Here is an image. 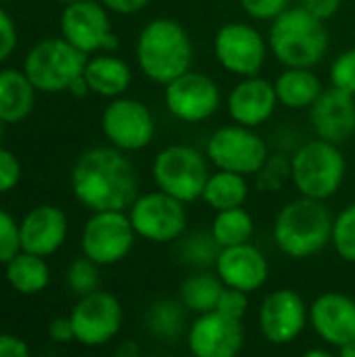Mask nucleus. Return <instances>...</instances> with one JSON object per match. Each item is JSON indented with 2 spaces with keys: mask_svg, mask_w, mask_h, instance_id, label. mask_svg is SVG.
Returning a JSON list of instances; mask_svg holds the SVG:
<instances>
[{
  "mask_svg": "<svg viewBox=\"0 0 355 357\" xmlns=\"http://www.w3.org/2000/svg\"><path fill=\"white\" fill-rule=\"evenodd\" d=\"M278 107V96L274 82H268L259 75L243 77L228 94L226 109L234 123L245 128H259L274 115Z\"/></svg>",
  "mask_w": 355,
  "mask_h": 357,
  "instance_id": "nucleus-19",
  "label": "nucleus"
},
{
  "mask_svg": "<svg viewBox=\"0 0 355 357\" xmlns=\"http://www.w3.org/2000/svg\"><path fill=\"white\" fill-rule=\"evenodd\" d=\"M6 280L8 284L23 295H36L48 287L50 270L44 261V257L19 251L8 264H6Z\"/></svg>",
  "mask_w": 355,
  "mask_h": 357,
  "instance_id": "nucleus-28",
  "label": "nucleus"
},
{
  "mask_svg": "<svg viewBox=\"0 0 355 357\" xmlns=\"http://www.w3.org/2000/svg\"><path fill=\"white\" fill-rule=\"evenodd\" d=\"M220 251L222 249L211 232H192L188 236H182L178 245V257L182 259V264L192 268H216Z\"/></svg>",
  "mask_w": 355,
  "mask_h": 357,
  "instance_id": "nucleus-31",
  "label": "nucleus"
},
{
  "mask_svg": "<svg viewBox=\"0 0 355 357\" xmlns=\"http://www.w3.org/2000/svg\"><path fill=\"white\" fill-rule=\"evenodd\" d=\"M224 291V282L218 274L209 272H197L182 280L180 284V303L186 307V312L203 316L209 312H216L218 299Z\"/></svg>",
  "mask_w": 355,
  "mask_h": 357,
  "instance_id": "nucleus-27",
  "label": "nucleus"
},
{
  "mask_svg": "<svg viewBox=\"0 0 355 357\" xmlns=\"http://www.w3.org/2000/svg\"><path fill=\"white\" fill-rule=\"evenodd\" d=\"M337 255L349 264H355V203L339 211L333 222V241Z\"/></svg>",
  "mask_w": 355,
  "mask_h": 357,
  "instance_id": "nucleus-32",
  "label": "nucleus"
},
{
  "mask_svg": "<svg viewBox=\"0 0 355 357\" xmlns=\"http://www.w3.org/2000/svg\"><path fill=\"white\" fill-rule=\"evenodd\" d=\"M205 155L218 169L234 172L241 176L259 174L270 159L266 140L255 134L253 128L239 123L218 128L205 144Z\"/></svg>",
  "mask_w": 355,
  "mask_h": 357,
  "instance_id": "nucleus-8",
  "label": "nucleus"
},
{
  "mask_svg": "<svg viewBox=\"0 0 355 357\" xmlns=\"http://www.w3.org/2000/svg\"><path fill=\"white\" fill-rule=\"evenodd\" d=\"M88 54L71 46L65 38L38 42L25 56L23 73L40 92H67L84 75Z\"/></svg>",
  "mask_w": 355,
  "mask_h": 357,
  "instance_id": "nucleus-7",
  "label": "nucleus"
},
{
  "mask_svg": "<svg viewBox=\"0 0 355 357\" xmlns=\"http://www.w3.org/2000/svg\"><path fill=\"white\" fill-rule=\"evenodd\" d=\"M69 318L77 343L86 347H103L117 337L123 322V310L117 297L98 289L80 297Z\"/></svg>",
  "mask_w": 355,
  "mask_h": 357,
  "instance_id": "nucleus-14",
  "label": "nucleus"
},
{
  "mask_svg": "<svg viewBox=\"0 0 355 357\" xmlns=\"http://www.w3.org/2000/svg\"><path fill=\"white\" fill-rule=\"evenodd\" d=\"M167 111L184 123H201L213 117L222 105V92L216 79L201 71H186L165 86Z\"/></svg>",
  "mask_w": 355,
  "mask_h": 357,
  "instance_id": "nucleus-12",
  "label": "nucleus"
},
{
  "mask_svg": "<svg viewBox=\"0 0 355 357\" xmlns=\"http://www.w3.org/2000/svg\"><path fill=\"white\" fill-rule=\"evenodd\" d=\"M100 126L107 140L123 153L142 151L155 138L153 113L136 98H113L103 111Z\"/></svg>",
  "mask_w": 355,
  "mask_h": 357,
  "instance_id": "nucleus-13",
  "label": "nucleus"
},
{
  "mask_svg": "<svg viewBox=\"0 0 355 357\" xmlns=\"http://www.w3.org/2000/svg\"><path fill=\"white\" fill-rule=\"evenodd\" d=\"M259 331L272 345H289L301 337L310 322V307L293 289L272 291L259 305Z\"/></svg>",
  "mask_w": 355,
  "mask_h": 357,
  "instance_id": "nucleus-16",
  "label": "nucleus"
},
{
  "mask_svg": "<svg viewBox=\"0 0 355 357\" xmlns=\"http://www.w3.org/2000/svg\"><path fill=\"white\" fill-rule=\"evenodd\" d=\"M146 333L161 341H174L186 331V307L180 301L161 299L144 314Z\"/></svg>",
  "mask_w": 355,
  "mask_h": 357,
  "instance_id": "nucleus-30",
  "label": "nucleus"
},
{
  "mask_svg": "<svg viewBox=\"0 0 355 357\" xmlns=\"http://www.w3.org/2000/svg\"><path fill=\"white\" fill-rule=\"evenodd\" d=\"M337 356L339 357H355V341L345 343L341 347H337Z\"/></svg>",
  "mask_w": 355,
  "mask_h": 357,
  "instance_id": "nucleus-47",
  "label": "nucleus"
},
{
  "mask_svg": "<svg viewBox=\"0 0 355 357\" xmlns=\"http://www.w3.org/2000/svg\"><path fill=\"white\" fill-rule=\"evenodd\" d=\"M347 174V161L337 144L310 140L291 157V180L301 197L326 201L339 192Z\"/></svg>",
  "mask_w": 355,
  "mask_h": 357,
  "instance_id": "nucleus-5",
  "label": "nucleus"
},
{
  "mask_svg": "<svg viewBox=\"0 0 355 357\" xmlns=\"http://www.w3.org/2000/svg\"><path fill=\"white\" fill-rule=\"evenodd\" d=\"M48 337L54 343H69L75 341V331L71 324V318H54L48 324Z\"/></svg>",
  "mask_w": 355,
  "mask_h": 357,
  "instance_id": "nucleus-42",
  "label": "nucleus"
},
{
  "mask_svg": "<svg viewBox=\"0 0 355 357\" xmlns=\"http://www.w3.org/2000/svg\"><path fill=\"white\" fill-rule=\"evenodd\" d=\"M36 88L23 71L2 69L0 71V121L19 123L33 109Z\"/></svg>",
  "mask_w": 355,
  "mask_h": 357,
  "instance_id": "nucleus-25",
  "label": "nucleus"
},
{
  "mask_svg": "<svg viewBox=\"0 0 355 357\" xmlns=\"http://www.w3.org/2000/svg\"><path fill=\"white\" fill-rule=\"evenodd\" d=\"M301 6L312 15L316 17L318 21L326 23L328 19H333L339 8H341V0H303Z\"/></svg>",
  "mask_w": 355,
  "mask_h": 357,
  "instance_id": "nucleus-41",
  "label": "nucleus"
},
{
  "mask_svg": "<svg viewBox=\"0 0 355 357\" xmlns=\"http://www.w3.org/2000/svg\"><path fill=\"white\" fill-rule=\"evenodd\" d=\"M268 40L257 27L243 21L224 23L213 38V54L224 71L243 77L259 75L268 59Z\"/></svg>",
  "mask_w": 355,
  "mask_h": 357,
  "instance_id": "nucleus-10",
  "label": "nucleus"
},
{
  "mask_svg": "<svg viewBox=\"0 0 355 357\" xmlns=\"http://www.w3.org/2000/svg\"><path fill=\"white\" fill-rule=\"evenodd\" d=\"M67 92H71L73 96H86V94L90 92V88H88V84H86L84 75H82V77H77V79L71 84V88H69Z\"/></svg>",
  "mask_w": 355,
  "mask_h": 357,
  "instance_id": "nucleus-46",
  "label": "nucleus"
},
{
  "mask_svg": "<svg viewBox=\"0 0 355 357\" xmlns=\"http://www.w3.org/2000/svg\"><path fill=\"white\" fill-rule=\"evenodd\" d=\"M211 172L209 159L188 144H169L153 161V180L157 190L182 201L184 205L203 199Z\"/></svg>",
  "mask_w": 355,
  "mask_h": 357,
  "instance_id": "nucleus-6",
  "label": "nucleus"
},
{
  "mask_svg": "<svg viewBox=\"0 0 355 357\" xmlns=\"http://www.w3.org/2000/svg\"><path fill=\"white\" fill-rule=\"evenodd\" d=\"M84 79L90 92L107 98H119L132 84V69L119 56L96 54L94 59H88Z\"/></svg>",
  "mask_w": 355,
  "mask_h": 357,
  "instance_id": "nucleus-23",
  "label": "nucleus"
},
{
  "mask_svg": "<svg viewBox=\"0 0 355 357\" xmlns=\"http://www.w3.org/2000/svg\"><path fill=\"white\" fill-rule=\"evenodd\" d=\"M209 232L220 245V249L239 247V245L251 243L253 232H255V222L245 207L216 211Z\"/></svg>",
  "mask_w": 355,
  "mask_h": 357,
  "instance_id": "nucleus-29",
  "label": "nucleus"
},
{
  "mask_svg": "<svg viewBox=\"0 0 355 357\" xmlns=\"http://www.w3.org/2000/svg\"><path fill=\"white\" fill-rule=\"evenodd\" d=\"M0 357H31L23 339L15 335H0Z\"/></svg>",
  "mask_w": 355,
  "mask_h": 357,
  "instance_id": "nucleus-43",
  "label": "nucleus"
},
{
  "mask_svg": "<svg viewBox=\"0 0 355 357\" xmlns=\"http://www.w3.org/2000/svg\"><path fill=\"white\" fill-rule=\"evenodd\" d=\"M291 0H239L241 8L255 21H274L289 8Z\"/></svg>",
  "mask_w": 355,
  "mask_h": 357,
  "instance_id": "nucleus-38",
  "label": "nucleus"
},
{
  "mask_svg": "<svg viewBox=\"0 0 355 357\" xmlns=\"http://www.w3.org/2000/svg\"><path fill=\"white\" fill-rule=\"evenodd\" d=\"M115 357H140V349L134 341H126L117 347Z\"/></svg>",
  "mask_w": 355,
  "mask_h": 357,
  "instance_id": "nucleus-45",
  "label": "nucleus"
},
{
  "mask_svg": "<svg viewBox=\"0 0 355 357\" xmlns=\"http://www.w3.org/2000/svg\"><path fill=\"white\" fill-rule=\"evenodd\" d=\"M216 274L224 287L239 289L243 293L259 291L270 274V264L266 255L251 243L222 249L216 261Z\"/></svg>",
  "mask_w": 355,
  "mask_h": 357,
  "instance_id": "nucleus-21",
  "label": "nucleus"
},
{
  "mask_svg": "<svg viewBox=\"0 0 355 357\" xmlns=\"http://www.w3.org/2000/svg\"><path fill=\"white\" fill-rule=\"evenodd\" d=\"M19 236L21 251L48 257L56 253L67 238V218L54 205H40L21 220Z\"/></svg>",
  "mask_w": 355,
  "mask_h": 357,
  "instance_id": "nucleus-22",
  "label": "nucleus"
},
{
  "mask_svg": "<svg viewBox=\"0 0 355 357\" xmlns=\"http://www.w3.org/2000/svg\"><path fill=\"white\" fill-rule=\"evenodd\" d=\"M310 123L320 140L347 142L355 136V96L331 86L312 105Z\"/></svg>",
  "mask_w": 355,
  "mask_h": 357,
  "instance_id": "nucleus-20",
  "label": "nucleus"
},
{
  "mask_svg": "<svg viewBox=\"0 0 355 357\" xmlns=\"http://www.w3.org/2000/svg\"><path fill=\"white\" fill-rule=\"evenodd\" d=\"M107 10L119 13V15H134L138 10H142L144 6H149L151 0H98Z\"/></svg>",
  "mask_w": 355,
  "mask_h": 357,
  "instance_id": "nucleus-44",
  "label": "nucleus"
},
{
  "mask_svg": "<svg viewBox=\"0 0 355 357\" xmlns=\"http://www.w3.org/2000/svg\"><path fill=\"white\" fill-rule=\"evenodd\" d=\"M310 324L328 345L341 347L355 341V299L345 293H322L310 305Z\"/></svg>",
  "mask_w": 355,
  "mask_h": 357,
  "instance_id": "nucleus-18",
  "label": "nucleus"
},
{
  "mask_svg": "<svg viewBox=\"0 0 355 357\" xmlns=\"http://www.w3.org/2000/svg\"><path fill=\"white\" fill-rule=\"evenodd\" d=\"M15 46H17L15 23L8 17V13L0 8V63L10 56V52L15 50Z\"/></svg>",
  "mask_w": 355,
  "mask_h": 357,
  "instance_id": "nucleus-40",
  "label": "nucleus"
},
{
  "mask_svg": "<svg viewBox=\"0 0 355 357\" xmlns=\"http://www.w3.org/2000/svg\"><path fill=\"white\" fill-rule=\"evenodd\" d=\"M301 357H339L337 354H331V351H326V349H310V351H305Z\"/></svg>",
  "mask_w": 355,
  "mask_h": 357,
  "instance_id": "nucleus-48",
  "label": "nucleus"
},
{
  "mask_svg": "<svg viewBox=\"0 0 355 357\" xmlns=\"http://www.w3.org/2000/svg\"><path fill=\"white\" fill-rule=\"evenodd\" d=\"M257 176L262 190H278L282 186V180L291 178V161L282 157H270Z\"/></svg>",
  "mask_w": 355,
  "mask_h": 357,
  "instance_id": "nucleus-37",
  "label": "nucleus"
},
{
  "mask_svg": "<svg viewBox=\"0 0 355 357\" xmlns=\"http://www.w3.org/2000/svg\"><path fill=\"white\" fill-rule=\"evenodd\" d=\"M195 46L186 27L169 17L149 21L136 40L138 69L155 84L167 86L172 79L190 71Z\"/></svg>",
  "mask_w": 355,
  "mask_h": 357,
  "instance_id": "nucleus-2",
  "label": "nucleus"
},
{
  "mask_svg": "<svg viewBox=\"0 0 355 357\" xmlns=\"http://www.w3.org/2000/svg\"><path fill=\"white\" fill-rule=\"evenodd\" d=\"M333 222L324 201L297 197L274 220V243L293 259H308L324 251L333 241Z\"/></svg>",
  "mask_w": 355,
  "mask_h": 357,
  "instance_id": "nucleus-3",
  "label": "nucleus"
},
{
  "mask_svg": "<svg viewBox=\"0 0 355 357\" xmlns=\"http://www.w3.org/2000/svg\"><path fill=\"white\" fill-rule=\"evenodd\" d=\"M98 266L84 257H77L69 270H67V287L71 289V293H75L77 297H86L94 291H98Z\"/></svg>",
  "mask_w": 355,
  "mask_h": 357,
  "instance_id": "nucleus-33",
  "label": "nucleus"
},
{
  "mask_svg": "<svg viewBox=\"0 0 355 357\" xmlns=\"http://www.w3.org/2000/svg\"><path fill=\"white\" fill-rule=\"evenodd\" d=\"M21 251V236L19 224L13 220L10 213L0 209V264H8Z\"/></svg>",
  "mask_w": 355,
  "mask_h": 357,
  "instance_id": "nucleus-35",
  "label": "nucleus"
},
{
  "mask_svg": "<svg viewBox=\"0 0 355 357\" xmlns=\"http://www.w3.org/2000/svg\"><path fill=\"white\" fill-rule=\"evenodd\" d=\"M247 197H249L247 176H241L234 172H224V169H218L216 174H211L207 180V186L203 190V201L213 211L243 207Z\"/></svg>",
  "mask_w": 355,
  "mask_h": 357,
  "instance_id": "nucleus-26",
  "label": "nucleus"
},
{
  "mask_svg": "<svg viewBox=\"0 0 355 357\" xmlns=\"http://www.w3.org/2000/svg\"><path fill=\"white\" fill-rule=\"evenodd\" d=\"M128 218L136 236L157 245L180 241L188 226L184 203L161 190L138 195L128 209Z\"/></svg>",
  "mask_w": 355,
  "mask_h": 357,
  "instance_id": "nucleus-9",
  "label": "nucleus"
},
{
  "mask_svg": "<svg viewBox=\"0 0 355 357\" xmlns=\"http://www.w3.org/2000/svg\"><path fill=\"white\" fill-rule=\"evenodd\" d=\"M136 232L128 213L96 211L82 230V251L96 266H113L128 257Z\"/></svg>",
  "mask_w": 355,
  "mask_h": 357,
  "instance_id": "nucleus-11",
  "label": "nucleus"
},
{
  "mask_svg": "<svg viewBox=\"0 0 355 357\" xmlns=\"http://www.w3.org/2000/svg\"><path fill=\"white\" fill-rule=\"evenodd\" d=\"M274 90L278 96V105L287 109H312V105L324 92L320 77L314 69L301 67H285V71L276 77Z\"/></svg>",
  "mask_w": 355,
  "mask_h": 357,
  "instance_id": "nucleus-24",
  "label": "nucleus"
},
{
  "mask_svg": "<svg viewBox=\"0 0 355 357\" xmlns=\"http://www.w3.org/2000/svg\"><path fill=\"white\" fill-rule=\"evenodd\" d=\"M0 138H2V121H0Z\"/></svg>",
  "mask_w": 355,
  "mask_h": 357,
  "instance_id": "nucleus-50",
  "label": "nucleus"
},
{
  "mask_svg": "<svg viewBox=\"0 0 355 357\" xmlns=\"http://www.w3.org/2000/svg\"><path fill=\"white\" fill-rule=\"evenodd\" d=\"M186 343L192 357H236L245 343V331L241 320L209 312L197 316L188 326Z\"/></svg>",
  "mask_w": 355,
  "mask_h": 357,
  "instance_id": "nucleus-17",
  "label": "nucleus"
},
{
  "mask_svg": "<svg viewBox=\"0 0 355 357\" xmlns=\"http://www.w3.org/2000/svg\"><path fill=\"white\" fill-rule=\"evenodd\" d=\"M268 46L285 67L314 69L328 52V31L303 6H289L272 21Z\"/></svg>",
  "mask_w": 355,
  "mask_h": 357,
  "instance_id": "nucleus-4",
  "label": "nucleus"
},
{
  "mask_svg": "<svg viewBox=\"0 0 355 357\" xmlns=\"http://www.w3.org/2000/svg\"><path fill=\"white\" fill-rule=\"evenodd\" d=\"M75 199L96 211H126L138 199V174L123 151L96 146L80 155L71 172Z\"/></svg>",
  "mask_w": 355,
  "mask_h": 357,
  "instance_id": "nucleus-1",
  "label": "nucleus"
},
{
  "mask_svg": "<svg viewBox=\"0 0 355 357\" xmlns=\"http://www.w3.org/2000/svg\"><path fill=\"white\" fill-rule=\"evenodd\" d=\"M247 310H249V293L224 287V291L218 299L216 312L226 316V318H232V320H243Z\"/></svg>",
  "mask_w": 355,
  "mask_h": 357,
  "instance_id": "nucleus-36",
  "label": "nucleus"
},
{
  "mask_svg": "<svg viewBox=\"0 0 355 357\" xmlns=\"http://www.w3.org/2000/svg\"><path fill=\"white\" fill-rule=\"evenodd\" d=\"M331 86L355 96V48L343 50L328 69Z\"/></svg>",
  "mask_w": 355,
  "mask_h": 357,
  "instance_id": "nucleus-34",
  "label": "nucleus"
},
{
  "mask_svg": "<svg viewBox=\"0 0 355 357\" xmlns=\"http://www.w3.org/2000/svg\"><path fill=\"white\" fill-rule=\"evenodd\" d=\"M61 33L84 54L115 50L119 46V38L111 29L107 8L94 0H82L65 6L61 15Z\"/></svg>",
  "mask_w": 355,
  "mask_h": 357,
  "instance_id": "nucleus-15",
  "label": "nucleus"
},
{
  "mask_svg": "<svg viewBox=\"0 0 355 357\" xmlns=\"http://www.w3.org/2000/svg\"><path fill=\"white\" fill-rule=\"evenodd\" d=\"M19 178H21V165L17 157L10 151L0 149V192L13 190Z\"/></svg>",
  "mask_w": 355,
  "mask_h": 357,
  "instance_id": "nucleus-39",
  "label": "nucleus"
},
{
  "mask_svg": "<svg viewBox=\"0 0 355 357\" xmlns=\"http://www.w3.org/2000/svg\"><path fill=\"white\" fill-rule=\"evenodd\" d=\"M56 2H61V4H65V6H69V4H75V2H82V0H56Z\"/></svg>",
  "mask_w": 355,
  "mask_h": 357,
  "instance_id": "nucleus-49",
  "label": "nucleus"
}]
</instances>
